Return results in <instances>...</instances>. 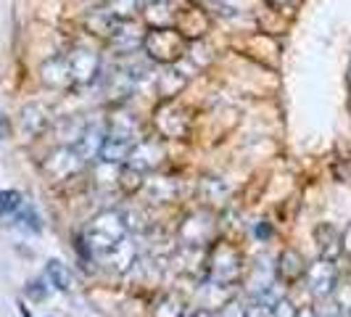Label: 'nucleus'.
<instances>
[{"label": "nucleus", "instance_id": "obj_18", "mask_svg": "<svg viewBox=\"0 0 351 317\" xmlns=\"http://www.w3.org/2000/svg\"><path fill=\"white\" fill-rule=\"evenodd\" d=\"M232 296H235V294H232V285H230V283L206 281L204 285H201V291H198L201 309H206V312H217V309H222Z\"/></svg>", "mask_w": 351, "mask_h": 317}, {"label": "nucleus", "instance_id": "obj_24", "mask_svg": "<svg viewBox=\"0 0 351 317\" xmlns=\"http://www.w3.org/2000/svg\"><path fill=\"white\" fill-rule=\"evenodd\" d=\"M182 85H185V77L175 69H169L167 74L158 77V93H161L164 98H177V93L182 90Z\"/></svg>", "mask_w": 351, "mask_h": 317}, {"label": "nucleus", "instance_id": "obj_19", "mask_svg": "<svg viewBox=\"0 0 351 317\" xmlns=\"http://www.w3.org/2000/svg\"><path fill=\"white\" fill-rule=\"evenodd\" d=\"M51 127V111L43 104H29L21 108V130L27 138H37Z\"/></svg>", "mask_w": 351, "mask_h": 317}, {"label": "nucleus", "instance_id": "obj_6", "mask_svg": "<svg viewBox=\"0 0 351 317\" xmlns=\"http://www.w3.org/2000/svg\"><path fill=\"white\" fill-rule=\"evenodd\" d=\"M74 88H90L101 80V56L90 48H74L66 53Z\"/></svg>", "mask_w": 351, "mask_h": 317}, {"label": "nucleus", "instance_id": "obj_9", "mask_svg": "<svg viewBox=\"0 0 351 317\" xmlns=\"http://www.w3.org/2000/svg\"><path fill=\"white\" fill-rule=\"evenodd\" d=\"M164 156H167V151H164L161 138H141V141L135 143L132 154L127 156L124 164H130L132 169H138V172H143V175H148V172H154V169L161 167Z\"/></svg>", "mask_w": 351, "mask_h": 317}, {"label": "nucleus", "instance_id": "obj_42", "mask_svg": "<svg viewBox=\"0 0 351 317\" xmlns=\"http://www.w3.org/2000/svg\"><path fill=\"white\" fill-rule=\"evenodd\" d=\"M349 108H351V98H349Z\"/></svg>", "mask_w": 351, "mask_h": 317}, {"label": "nucleus", "instance_id": "obj_36", "mask_svg": "<svg viewBox=\"0 0 351 317\" xmlns=\"http://www.w3.org/2000/svg\"><path fill=\"white\" fill-rule=\"evenodd\" d=\"M256 235H259L262 241H267V238L272 235V228H269V222H259V225H256Z\"/></svg>", "mask_w": 351, "mask_h": 317}, {"label": "nucleus", "instance_id": "obj_1", "mask_svg": "<svg viewBox=\"0 0 351 317\" xmlns=\"http://www.w3.org/2000/svg\"><path fill=\"white\" fill-rule=\"evenodd\" d=\"M127 233H130V225H127L124 211L104 209L88 222V228L82 233V241L88 244L93 257H98V254H104L108 248H114L117 244H122L124 238H127Z\"/></svg>", "mask_w": 351, "mask_h": 317}, {"label": "nucleus", "instance_id": "obj_12", "mask_svg": "<svg viewBox=\"0 0 351 317\" xmlns=\"http://www.w3.org/2000/svg\"><path fill=\"white\" fill-rule=\"evenodd\" d=\"M40 80L53 90H71V71H69V58L66 53L51 56L43 67H40Z\"/></svg>", "mask_w": 351, "mask_h": 317}, {"label": "nucleus", "instance_id": "obj_17", "mask_svg": "<svg viewBox=\"0 0 351 317\" xmlns=\"http://www.w3.org/2000/svg\"><path fill=\"white\" fill-rule=\"evenodd\" d=\"M315 244H317V251H319L322 259L338 262V257L343 254L341 233H338V228H333L330 222H319V225L315 228Z\"/></svg>", "mask_w": 351, "mask_h": 317}, {"label": "nucleus", "instance_id": "obj_37", "mask_svg": "<svg viewBox=\"0 0 351 317\" xmlns=\"http://www.w3.org/2000/svg\"><path fill=\"white\" fill-rule=\"evenodd\" d=\"M341 241H343V254H349L351 257V225L346 228V233L341 235Z\"/></svg>", "mask_w": 351, "mask_h": 317}, {"label": "nucleus", "instance_id": "obj_5", "mask_svg": "<svg viewBox=\"0 0 351 317\" xmlns=\"http://www.w3.org/2000/svg\"><path fill=\"white\" fill-rule=\"evenodd\" d=\"M217 235V222L211 211H193L180 225V244L182 248H204L209 246Z\"/></svg>", "mask_w": 351, "mask_h": 317}, {"label": "nucleus", "instance_id": "obj_7", "mask_svg": "<svg viewBox=\"0 0 351 317\" xmlns=\"http://www.w3.org/2000/svg\"><path fill=\"white\" fill-rule=\"evenodd\" d=\"M82 167H85V161L77 154L74 145H58L51 156L43 161V175L53 183H64V180H71Z\"/></svg>", "mask_w": 351, "mask_h": 317}, {"label": "nucleus", "instance_id": "obj_35", "mask_svg": "<svg viewBox=\"0 0 351 317\" xmlns=\"http://www.w3.org/2000/svg\"><path fill=\"white\" fill-rule=\"evenodd\" d=\"M248 317H272V312H269V307H264V304H251Z\"/></svg>", "mask_w": 351, "mask_h": 317}, {"label": "nucleus", "instance_id": "obj_10", "mask_svg": "<svg viewBox=\"0 0 351 317\" xmlns=\"http://www.w3.org/2000/svg\"><path fill=\"white\" fill-rule=\"evenodd\" d=\"M106 135H108V124H104V122L85 124V130L80 132V138L74 143L77 154L82 156L85 164H93V161L101 158V148H104V143H106Z\"/></svg>", "mask_w": 351, "mask_h": 317}, {"label": "nucleus", "instance_id": "obj_28", "mask_svg": "<svg viewBox=\"0 0 351 317\" xmlns=\"http://www.w3.org/2000/svg\"><path fill=\"white\" fill-rule=\"evenodd\" d=\"M322 301L315 309L317 317H343V304L335 299V296H328V299H317Z\"/></svg>", "mask_w": 351, "mask_h": 317}, {"label": "nucleus", "instance_id": "obj_25", "mask_svg": "<svg viewBox=\"0 0 351 317\" xmlns=\"http://www.w3.org/2000/svg\"><path fill=\"white\" fill-rule=\"evenodd\" d=\"M101 8H106L117 19H135V11L141 8V0H104Z\"/></svg>", "mask_w": 351, "mask_h": 317}, {"label": "nucleus", "instance_id": "obj_40", "mask_svg": "<svg viewBox=\"0 0 351 317\" xmlns=\"http://www.w3.org/2000/svg\"><path fill=\"white\" fill-rule=\"evenodd\" d=\"M19 307H21V315H24V317H32V315H29V309H27L24 304H19Z\"/></svg>", "mask_w": 351, "mask_h": 317}, {"label": "nucleus", "instance_id": "obj_39", "mask_svg": "<svg viewBox=\"0 0 351 317\" xmlns=\"http://www.w3.org/2000/svg\"><path fill=\"white\" fill-rule=\"evenodd\" d=\"M156 3H164V0H141V5H156Z\"/></svg>", "mask_w": 351, "mask_h": 317}, {"label": "nucleus", "instance_id": "obj_2", "mask_svg": "<svg viewBox=\"0 0 351 317\" xmlns=\"http://www.w3.org/2000/svg\"><path fill=\"white\" fill-rule=\"evenodd\" d=\"M185 48H188V40L175 27H148L143 35V53L161 67H175L185 56Z\"/></svg>", "mask_w": 351, "mask_h": 317}, {"label": "nucleus", "instance_id": "obj_11", "mask_svg": "<svg viewBox=\"0 0 351 317\" xmlns=\"http://www.w3.org/2000/svg\"><path fill=\"white\" fill-rule=\"evenodd\" d=\"M143 35H145V30H143L135 19H119L114 35H111V40H108V45H111L117 53L127 56V53H135L138 48H141Z\"/></svg>", "mask_w": 351, "mask_h": 317}, {"label": "nucleus", "instance_id": "obj_3", "mask_svg": "<svg viewBox=\"0 0 351 317\" xmlns=\"http://www.w3.org/2000/svg\"><path fill=\"white\" fill-rule=\"evenodd\" d=\"M243 270H246V262H243V254L232 244H214L206 251V259H204V281H214V283H235L243 278Z\"/></svg>", "mask_w": 351, "mask_h": 317}, {"label": "nucleus", "instance_id": "obj_22", "mask_svg": "<svg viewBox=\"0 0 351 317\" xmlns=\"http://www.w3.org/2000/svg\"><path fill=\"white\" fill-rule=\"evenodd\" d=\"M45 278L51 283L53 288H58V291H69L71 288V272L69 267L64 262H58V259H51V262L45 264Z\"/></svg>", "mask_w": 351, "mask_h": 317}, {"label": "nucleus", "instance_id": "obj_16", "mask_svg": "<svg viewBox=\"0 0 351 317\" xmlns=\"http://www.w3.org/2000/svg\"><path fill=\"white\" fill-rule=\"evenodd\" d=\"M306 259L301 257L296 248H285L280 254V259L275 264V275H278V281L285 283V285H293V283L304 281V275H306Z\"/></svg>", "mask_w": 351, "mask_h": 317}, {"label": "nucleus", "instance_id": "obj_13", "mask_svg": "<svg viewBox=\"0 0 351 317\" xmlns=\"http://www.w3.org/2000/svg\"><path fill=\"white\" fill-rule=\"evenodd\" d=\"M175 30L185 37V40H198V37H204L209 32V16H206V11L198 8V5H185V8H180V14H177Z\"/></svg>", "mask_w": 351, "mask_h": 317}, {"label": "nucleus", "instance_id": "obj_14", "mask_svg": "<svg viewBox=\"0 0 351 317\" xmlns=\"http://www.w3.org/2000/svg\"><path fill=\"white\" fill-rule=\"evenodd\" d=\"M138 141H141V138H138V135H130V132H108L98 161H106V164H124Z\"/></svg>", "mask_w": 351, "mask_h": 317}, {"label": "nucleus", "instance_id": "obj_20", "mask_svg": "<svg viewBox=\"0 0 351 317\" xmlns=\"http://www.w3.org/2000/svg\"><path fill=\"white\" fill-rule=\"evenodd\" d=\"M101 85H104L106 95H108L111 101H122V98H127V95L132 93V88H135V80H132V74L124 69V67H117L114 71L104 74Z\"/></svg>", "mask_w": 351, "mask_h": 317}, {"label": "nucleus", "instance_id": "obj_38", "mask_svg": "<svg viewBox=\"0 0 351 317\" xmlns=\"http://www.w3.org/2000/svg\"><path fill=\"white\" fill-rule=\"evenodd\" d=\"M296 317H317V315H315V309H312V307H299Z\"/></svg>", "mask_w": 351, "mask_h": 317}, {"label": "nucleus", "instance_id": "obj_41", "mask_svg": "<svg viewBox=\"0 0 351 317\" xmlns=\"http://www.w3.org/2000/svg\"><path fill=\"white\" fill-rule=\"evenodd\" d=\"M349 82H351V67H349Z\"/></svg>", "mask_w": 351, "mask_h": 317}, {"label": "nucleus", "instance_id": "obj_26", "mask_svg": "<svg viewBox=\"0 0 351 317\" xmlns=\"http://www.w3.org/2000/svg\"><path fill=\"white\" fill-rule=\"evenodd\" d=\"M16 225L21 230H29V233H40L43 225H40V214H37L32 207H19L16 209Z\"/></svg>", "mask_w": 351, "mask_h": 317}, {"label": "nucleus", "instance_id": "obj_27", "mask_svg": "<svg viewBox=\"0 0 351 317\" xmlns=\"http://www.w3.org/2000/svg\"><path fill=\"white\" fill-rule=\"evenodd\" d=\"M21 204H24V196L19 191H0V214H16Z\"/></svg>", "mask_w": 351, "mask_h": 317}, {"label": "nucleus", "instance_id": "obj_31", "mask_svg": "<svg viewBox=\"0 0 351 317\" xmlns=\"http://www.w3.org/2000/svg\"><path fill=\"white\" fill-rule=\"evenodd\" d=\"M272 11H278V14H293L296 8L301 5V0H264Z\"/></svg>", "mask_w": 351, "mask_h": 317}, {"label": "nucleus", "instance_id": "obj_30", "mask_svg": "<svg viewBox=\"0 0 351 317\" xmlns=\"http://www.w3.org/2000/svg\"><path fill=\"white\" fill-rule=\"evenodd\" d=\"M248 309H251L248 304H243L241 299L232 296V299L219 309V317H248Z\"/></svg>", "mask_w": 351, "mask_h": 317}, {"label": "nucleus", "instance_id": "obj_32", "mask_svg": "<svg viewBox=\"0 0 351 317\" xmlns=\"http://www.w3.org/2000/svg\"><path fill=\"white\" fill-rule=\"evenodd\" d=\"M333 172L341 183H351V158H341V161L335 164Z\"/></svg>", "mask_w": 351, "mask_h": 317}, {"label": "nucleus", "instance_id": "obj_23", "mask_svg": "<svg viewBox=\"0 0 351 317\" xmlns=\"http://www.w3.org/2000/svg\"><path fill=\"white\" fill-rule=\"evenodd\" d=\"M185 299L175 294V291H169V294H164L161 301L156 304V309H154V317H185Z\"/></svg>", "mask_w": 351, "mask_h": 317}, {"label": "nucleus", "instance_id": "obj_15", "mask_svg": "<svg viewBox=\"0 0 351 317\" xmlns=\"http://www.w3.org/2000/svg\"><path fill=\"white\" fill-rule=\"evenodd\" d=\"M95 259L104 264V267H108V270H114V272H127V270H132L138 264V248H135V244H130L124 238L122 244H117L114 248L98 254Z\"/></svg>", "mask_w": 351, "mask_h": 317}, {"label": "nucleus", "instance_id": "obj_34", "mask_svg": "<svg viewBox=\"0 0 351 317\" xmlns=\"http://www.w3.org/2000/svg\"><path fill=\"white\" fill-rule=\"evenodd\" d=\"M11 138V119L0 111V141H8Z\"/></svg>", "mask_w": 351, "mask_h": 317}, {"label": "nucleus", "instance_id": "obj_29", "mask_svg": "<svg viewBox=\"0 0 351 317\" xmlns=\"http://www.w3.org/2000/svg\"><path fill=\"white\" fill-rule=\"evenodd\" d=\"M269 312H272V317H296L299 307H293V301L288 299V296H280V299L269 307Z\"/></svg>", "mask_w": 351, "mask_h": 317}, {"label": "nucleus", "instance_id": "obj_4", "mask_svg": "<svg viewBox=\"0 0 351 317\" xmlns=\"http://www.w3.org/2000/svg\"><path fill=\"white\" fill-rule=\"evenodd\" d=\"M154 122L161 138H169V141H182L188 138L191 132V114L185 106H180L175 98H164V104L156 108L154 114Z\"/></svg>", "mask_w": 351, "mask_h": 317}, {"label": "nucleus", "instance_id": "obj_43", "mask_svg": "<svg viewBox=\"0 0 351 317\" xmlns=\"http://www.w3.org/2000/svg\"><path fill=\"white\" fill-rule=\"evenodd\" d=\"M349 317H351V312H349Z\"/></svg>", "mask_w": 351, "mask_h": 317}, {"label": "nucleus", "instance_id": "obj_33", "mask_svg": "<svg viewBox=\"0 0 351 317\" xmlns=\"http://www.w3.org/2000/svg\"><path fill=\"white\" fill-rule=\"evenodd\" d=\"M45 294H48V288L43 285V281H32L29 285H27V296L35 301H43L45 299Z\"/></svg>", "mask_w": 351, "mask_h": 317}, {"label": "nucleus", "instance_id": "obj_8", "mask_svg": "<svg viewBox=\"0 0 351 317\" xmlns=\"http://www.w3.org/2000/svg\"><path fill=\"white\" fill-rule=\"evenodd\" d=\"M304 283H306V288H309V294L315 299H328V296H333L335 288H338V267L330 259L319 257L315 264L306 267Z\"/></svg>", "mask_w": 351, "mask_h": 317}, {"label": "nucleus", "instance_id": "obj_21", "mask_svg": "<svg viewBox=\"0 0 351 317\" xmlns=\"http://www.w3.org/2000/svg\"><path fill=\"white\" fill-rule=\"evenodd\" d=\"M117 21H119V19L111 16L106 8H93L88 16H85V30H88L93 37L108 43L111 35H114V30H117Z\"/></svg>", "mask_w": 351, "mask_h": 317}]
</instances>
